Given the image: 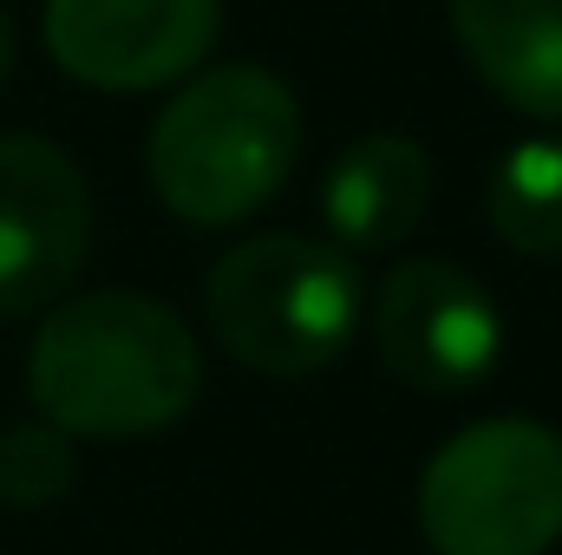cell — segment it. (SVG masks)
Segmentation results:
<instances>
[{
    "label": "cell",
    "mask_w": 562,
    "mask_h": 555,
    "mask_svg": "<svg viewBox=\"0 0 562 555\" xmlns=\"http://www.w3.org/2000/svg\"><path fill=\"white\" fill-rule=\"evenodd\" d=\"M26 393L66 438H150L196 406L203 353L196 333L150 294H72L53 301L33 333Z\"/></svg>",
    "instance_id": "6da1fadb"
},
{
    "label": "cell",
    "mask_w": 562,
    "mask_h": 555,
    "mask_svg": "<svg viewBox=\"0 0 562 555\" xmlns=\"http://www.w3.org/2000/svg\"><path fill=\"white\" fill-rule=\"evenodd\" d=\"M301 157V105L262 66L196 72L150 125V190L177 223L229 229L269 209Z\"/></svg>",
    "instance_id": "7a4b0ae2"
},
{
    "label": "cell",
    "mask_w": 562,
    "mask_h": 555,
    "mask_svg": "<svg viewBox=\"0 0 562 555\" xmlns=\"http://www.w3.org/2000/svg\"><path fill=\"white\" fill-rule=\"evenodd\" d=\"M203 314H210L216 347L236 366L269 373V380H307L353 347L367 287L334 242L269 229V236L236 242L210 269Z\"/></svg>",
    "instance_id": "3957f363"
},
{
    "label": "cell",
    "mask_w": 562,
    "mask_h": 555,
    "mask_svg": "<svg viewBox=\"0 0 562 555\" xmlns=\"http://www.w3.org/2000/svg\"><path fill=\"white\" fill-rule=\"evenodd\" d=\"M431 555H543L562 543V438L537 418H484L419 477Z\"/></svg>",
    "instance_id": "277c9868"
},
{
    "label": "cell",
    "mask_w": 562,
    "mask_h": 555,
    "mask_svg": "<svg viewBox=\"0 0 562 555\" xmlns=\"http://www.w3.org/2000/svg\"><path fill=\"white\" fill-rule=\"evenodd\" d=\"M373 347L380 366L413 393H471L504 353V314L471 269L419 256L380 281Z\"/></svg>",
    "instance_id": "5b68a950"
},
{
    "label": "cell",
    "mask_w": 562,
    "mask_h": 555,
    "mask_svg": "<svg viewBox=\"0 0 562 555\" xmlns=\"http://www.w3.org/2000/svg\"><path fill=\"white\" fill-rule=\"evenodd\" d=\"M92 190L53 138L0 132V320L46 314L86 269Z\"/></svg>",
    "instance_id": "8992f818"
},
{
    "label": "cell",
    "mask_w": 562,
    "mask_h": 555,
    "mask_svg": "<svg viewBox=\"0 0 562 555\" xmlns=\"http://www.w3.org/2000/svg\"><path fill=\"white\" fill-rule=\"evenodd\" d=\"M46 53L99 92H157L196 72L223 33V0H46Z\"/></svg>",
    "instance_id": "52a82bcc"
},
{
    "label": "cell",
    "mask_w": 562,
    "mask_h": 555,
    "mask_svg": "<svg viewBox=\"0 0 562 555\" xmlns=\"http://www.w3.org/2000/svg\"><path fill=\"white\" fill-rule=\"evenodd\" d=\"M464 66L517 112L562 125V0H445Z\"/></svg>",
    "instance_id": "ba28073f"
},
{
    "label": "cell",
    "mask_w": 562,
    "mask_h": 555,
    "mask_svg": "<svg viewBox=\"0 0 562 555\" xmlns=\"http://www.w3.org/2000/svg\"><path fill=\"white\" fill-rule=\"evenodd\" d=\"M431 203V157L419 138L373 132L347 144L321 183V216L340 249L353 256H386L425 223Z\"/></svg>",
    "instance_id": "9c48e42d"
},
{
    "label": "cell",
    "mask_w": 562,
    "mask_h": 555,
    "mask_svg": "<svg viewBox=\"0 0 562 555\" xmlns=\"http://www.w3.org/2000/svg\"><path fill=\"white\" fill-rule=\"evenodd\" d=\"M484 216H491L504 249H517L530 262H557L562 256V138L510 144L497 157V170H491Z\"/></svg>",
    "instance_id": "30bf717a"
},
{
    "label": "cell",
    "mask_w": 562,
    "mask_h": 555,
    "mask_svg": "<svg viewBox=\"0 0 562 555\" xmlns=\"http://www.w3.org/2000/svg\"><path fill=\"white\" fill-rule=\"evenodd\" d=\"M79 477V451L59 424L46 418H20L0 431V503L13 510H46L72 490Z\"/></svg>",
    "instance_id": "8fae6325"
},
{
    "label": "cell",
    "mask_w": 562,
    "mask_h": 555,
    "mask_svg": "<svg viewBox=\"0 0 562 555\" xmlns=\"http://www.w3.org/2000/svg\"><path fill=\"white\" fill-rule=\"evenodd\" d=\"M7 72H13V26H7V13H0V86H7Z\"/></svg>",
    "instance_id": "7c38bea8"
}]
</instances>
